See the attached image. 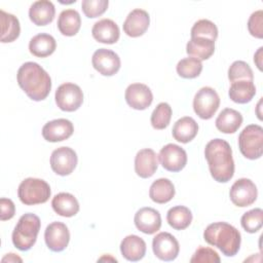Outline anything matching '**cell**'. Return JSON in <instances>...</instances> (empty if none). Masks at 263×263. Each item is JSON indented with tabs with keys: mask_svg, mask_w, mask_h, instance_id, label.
Returning <instances> with one entry per match:
<instances>
[{
	"mask_svg": "<svg viewBox=\"0 0 263 263\" xmlns=\"http://www.w3.org/2000/svg\"><path fill=\"white\" fill-rule=\"evenodd\" d=\"M149 24V13L144 9L136 8L127 14L123 23V31L129 37H140L147 31Z\"/></svg>",
	"mask_w": 263,
	"mask_h": 263,
	"instance_id": "18",
	"label": "cell"
},
{
	"mask_svg": "<svg viewBox=\"0 0 263 263\" xmlns=\"http://www.w3.org/2000/svg\"><path fill=\"white\" fill-rule=\"evenodd\" d=\"M166 220L171 227L176 230L186 229L192 222L191 211L184 205H176L168 210Z\"/></svg>",
	"mask_w": 263,
	"mask_h": 263,
	"instance_id": "32",
	"label": "cell"
},
{
	"mask_svg": "<svg viewBox=\"0 0 263 263\" xmlns=\"http://www.w3.org/2000/svg\"><path fill=\"white\" fill-rule=\"evenodd\" d=\"M49 185L42 179L27 178L18 186L17 195L26 205H34L46 202L50 197Z\"/></svg>",
	"mask_w": 263,
	"mask_h": 263,
	"instance_id": "5",
	"label": "cell"
},
{
	"mask_svg": "<svg viewBox=\"0 0 263 263\" xmlns=\"http://www.w3.org/2000/svg\"><path fill=\"white\" fill-rule=\"evenodd\" d=\"M152 249L154 255L162 261L175 260L180 251L177 238L168 232H159L153 237Z\"/></svg>",
	"mask_w": 263,
	"mask_h": 263,
	"instance_id": "12",
	"label": "cell"
},
{
	"mask_svg": "<svg viewBox=\"0 0 263 263\" xmlns=\"http://www.w3.org/2000/svg\"><path fill=\"white\" fill-rule=\"evenodd\" d=\"M214 51H215V41L208 38L194 37V38H191L186 45V52L190 57L195 58L200 62L211 58Z\"/></svg>",
	"mask_w": 263,
	"mask_h": 263,
	"instance_id": "25",
	"label": "cell"
},
{
	"mask_svg": "<svg viewBox=\"0 0 263 263\" xmlns=\"http://www.w3.org/2000/svg\"><path fill=\"white\" fill-rule=\"evenodd\" d=\"M248 30L256 38L263 37V10H257L251 14L248 21Z\"/></svg>",
	"mask_w": 263,
	"mask_h": 263,
	"instance_id": "40",
	"label": "cell"
},
{
	"mask_svg": "<svg viewBox=\"0 0 263 263\" xmlns=\"http://www.w3.org/2000/svg\"><path fill=\"white\" fill-rule=\"evenodd\" d=\"M1 18V42H12L20 36L21 26L17 17L4 10H0Z\"/></svg>",
	"mask_w": 263,
	"mask_h": 263,
	"instance_id": "31",
	"label": "cell"
},
{
	"mask_svg": "<svg viewBox=\"0 0 263 263\" xmlns=\"http://www.w3.org/2000/svg\"><path fill=\"white\" fill-rule=\"evenodd\" d=\"M93 68L104 76H113L120 69V58L116 52L107 48H99L91 58Z\"/></svg>",
	"mask_w": 263,
	"mask_h": 263,
	"instance_id": "13",
	"label": "cell"
},
{
	"mask_svg": "<svg viewBox=\"0 0 263 263\" xmlns=\"http://www.w3.org/2000/svg\"><path fill=\"white\" fill-rule=\"evenodd\" d=\"M53 211L62 217H73L79 212V203L76 197L68 192H61L51 200Z\"/></svg>",
	"mask_w": 263,
	"mask_h": 263,
	"instance_id": "24",
	"label": "cell"
},
{
	"mask_svg": "<svg viewBox=\"0 0 263 263\" xmlns=\"http://www.w3.org/2000/svg\"><path fill=\"white\" fill-rule=\"evenodd\" d=\"M16 78L20 87L33 101H42L46 99L50 92V76L35 62L23 64L17 71Z\"/></svg>",
	"mask_w": 263,
	"mask_h": 263,
	"instance_id": "2",
	"label": "cell"
},
{
	"mask_svg": "<svg viewBox=\"0 0 263 263\" xmlns=\"http://www.w3.org/2000/svg\"><path fill=\"white\" fill-rule=\"evenodd\" d=\"M201 71H202L201 62L192 57L182 59L177 64V73L179 74V76L186 79H192L199 76Z\"/></svg>",
	"mask_w": 263,
	"mask_h": 263,
	"instance_id": "33",
	"label": "cell"
},
{
	"mask_svg": "<svg viewBox=\"0 0 263 263\" xmlns=\"http://www.w3.org/2000/svg\"><path fill=\"white\" fill-rule=\"evenodd\" d=\"M1 261L2 262H6V261L7 262H22L23 260H22V258L17 257L15 254L10 253V254H7L5 257H3Z\"/></svg>",
	"mask_w": 263,
	"mask_h": 263,
	"instance_id": "43",
	"label": "cell"
},
{
	"mask_svg": "<svg viewBox=\"0 0 263 263\" xmlns=\"http://www.w3.org/2000/svg\"><path fill=\"white\" fill-rule=\"evenodd\" d=\"M238 147L241 154L251 160L263 154V128L258 124L246 126L238 136Z\"/></svg>",
	"mask_w": 263,
	"mask_h": 263,
	"instance_id": "6",
	"label": "cell"
},
{
	"mask_svg": "<svg viewBox=\"0 0 263 263\" xmlns=\"http://www.w3.org/2000/svg\"><path fill=\"white\" fill-rule=\"evenodd\" d=\"M241 227L249 233H255L261 229L263 224V211L260 208L245 213L240 219Z\"/></svg>",
	"mask_w": 263,
	"mask_h": 263,
	"instance_id": "35",
	"label": "cell"
},
{
	"mask_svg": "<svg viewBox=\"0 0 263 263\" xmlns=\"http://www.w3.org/2000/svg\"><path fill=\"white\" fill-rule=\"evenodd\" d=\"M158 167V160L156 153L149 148L140 150L135 157V172L136 174L147 179L154 175Z\"/></svg>",
	"mask_w": 263,
	"mask_h": 263,
	"instance_id": "19",
	"label": "cell"
},
{
	"mask_svg": "<svg viewBox=\"0 0 263 263\" xmlns=\"http://www.w3.org/2000/svg\"><path fill=\"white\" fill-rule=\"evenodd\" d=\"M220 261L218 253L206 247H199L190 259L191 263H219Z\"/></svg>",
	"mask_w": 263,
	"mask_h": 263,
	"instance_id": "39",
	"label": "cell"
},
{
	"mask_svg": "<svg viewBox=\"0 0 263 263\" xmlns=\"http://www.w3.org/2000/svg\"><path fill=\"white\" fill-rule=\"evenodd\" d=\"M216 127L223 134H234L242 123V115L231 108L220 112L216 119Z\"/></svg>",
	"mask_w": 263,
	"mask_h": 263,
	"instance_id": "26",
	"label": "cell"
},
{
	"mask_svg": "<svg viewBox=\"0 0 263 263\" xmlns=\"http://www.w3.org/2000/svg\"><path fill=\"white\" fill-rule=\"evenodd\" d=\"M44 239L47 248L52 252L64 251L70 240V232L66 224L52 222L44 231Z\"/></svg>",
	"mask_w": 263,
	"mask_h": 263,
	"instance_id": "14",
	"label": "cell"
},
{
	"mask_svg": "<svg viewBox=\"0 0 263 263\" xmlns=\"http://www.w3.org/2000/svg\"><path fill=\"white\" fill-rule=\"evenodd\" d=\"M55 14V8L51 1H35L29 9V17L36 26H46L50 24Z\"/></svg>",
	"mask_w": 263,
	"mask_h": 263,
	"instance_id": "21",
	"label": "cell"
},
{
	"mask_svg": "<svg viewBox=\"0 0 263 263\" xmlns=\"http://www.w3.org/2000/svg\"><path fill=\"white\" fill-rule=\"evenodd\" d=\"M230 200L239 208L253 204L258 196V190L255 183L247 178L238 179L233 183L229 191Z\"/></svg>",
	"mask_w": 263,
	"mask_h": 263,
	"instance_id": "9",
	"label": "cell"
},
{
	"mask_svg": "<svg viewBox=\"0 0 263 263\" xmlns=\"http://www.w3.org/2000/svg\"><path fill=\"white\" fill-rule=\"evenodd\" d=\"M74 132L73 123L65 118H59L45 123L42 127L44 140L55 143L69 139Z\"/></svg>",
	"mask_w": 263,
	"mask_h": 263,
	"instance_id": "16",
	"label": "cell"
},
{
	"mask_svg": "<svg viewBox=\"0 0 263 263\" xmlns=\"http://www.w3.org/2000/svg\"><path fill=\"white\" fill-rule=\"evenodd\" d=\"M108 4V0H83L81 7L87 17L93 18L102 15L107 10Z\"/></svg>",
	"mask_w": 263,
	"mask_h": 263,
	"instance_id": "38",
	"label": "cell"
},
{
	"mask_svg": "<svg viewBox=\"0 0 263 263\" xmlns=\"http://www.w3.org/2000/svg\"><path fill=\"white\" fill-rule=\"evenodd\" d=\"M203 238L209 245L218 248L226 257L235 256L241 242L239 231L226 222L210 224L203 231Z\"/></svg>",
	"mask_w": 263,
	"mask_h": 263,
	"instance_id": "3",
	"label": "cell"
},
{
	"mask_svg": "<svg viewBox=\"0 0 263 263\" xmlns=\"http://www.w3.org/2000/svg\"><path fill=\"white\" fill-rule=\"evenodd\" d=\"M229 98L237 104H247L256 95V86L253 81L239 80L231 83L228 91Z\"/></svg>",
	"mask_w": 263,
	"mask_h": 263,
	"instance_id": "29",
	"label": "cell"
},
{
	"mask_svg": "<svg viewBox=\"0 0 263 263\" xmlns=\"http://www.w3.org/2000/svg\"><path fill=\"white\" fill-rule=\"evenodd\" d=\"M41 227L38 216L27 213L23 215L12 232V243L20 251H29L36 242Z\"/></svg>",
	"mask_w": 263,
	"mask_h": 263,
	"instance_id": "4",
	"label": "cell"
},
{
	"mask_svg": "<svg viewBox=\"0 0 263 263\" xmlns=\"http://www.w3.org/2000/svg\"><path fill=\"white\" fill-rule=\"evenodd\" d=\"M201 37L216 40L218 37V28L210 20H199L191 28V38Z\"/></svg>",
	"mask_w": 263,
	"mask_h": 263,
	"instance_id": "37",
	"label": "cell"
},
{
	"mask_svg": "<svg viewBox=\"0 0 263 263\" xmlns=\"http://www.w3.org/2000/svg\"><path fill=\"white\" fill-rule=\"evenodd\" d=\"M135 225L141 232L145 234H153L160 229L161 216L159 212L153 208L140 209L134 218Z\"/></svg>",
	"mask_w": 263,
	"mask_h": 263,
	"instance_id": "17",
	"label": "cell"
},
{
	"mask_svg": "<svg viewBox=\"0 0 263 263\" xmlns=\"http://www.w3.org/2000/svg\"><path fill=\"white\" fill-rule=\"evenodd\" d=\"M125 101L129 107L136 110L147 109L153 101L151 89L143 83H133L125 89Z\"/></svg>",
	"mask_w": 263,
	"mask_h": 263,
	"instance_id": "15",
	"label": "cell"
},
{
	"mask_svg": "<svg viewBox=\"0 0 263 263\" xmlns=\"http://www.w3.org/2000/svg\"><path fill=\"white\" fill-rule=\"evenodd\" d=\"M262 58H263V47H259V49L254 55V62L260 71H262V63H263Z\"/></svg>",
	"mask_w": 263,
	"mask_h": 263,
	"instance_id": "42",
	"label": "cell"
},
{
	"mask_svg": "<svg viewBox=\"0 0 263 263\" xmlns=\"http://www.w3.org/2000/svg\"><path fill=\"white\" fill-rule=\"evenodd\" d=\"M204 156L213 179L227 183L234 175V161L229 143L223 139L211 140L204 148Z\"/></svg>",
	"mask_w": 263,
	"mask_h": 263,
	"instance_id": "1",
	"label": "cell"
},
{
	"mask_svg": "<svg viewBox=\"0 0 263 263\" xmlns=\"http://www.w3.org/2000/svg\"><path fill=\"white\" fill-rule=\"evenodd\" d=\"M220 106V98L217 91L210 87H201L194 96L193 110L201 119H211Z\"/></svg>",
	"mask_w": 263,
	"mask_h": 263,
	"instance_id": "7",
	"label": "cell"
},
{
	"mask_svg": "<svg viewBox=\"0 0 263 263\" xmlns=\"http://www.w3.org/2000/svg\"><path fill=\"white\" fill-rule=\"evenodd\" d=\"M172 107L167 103H159L151 114V124L155 129H164L172 118Z\"/></svg>",
	"mask_w": 263,
	"mask_h": 263,
	"instance_id": "34",
	"label": "cell"
},
{
	"mask_svg": "<svg viewBox=\"0 0 263 263\" xmlns=\"http://www.w3.org/2000/svg\"><path fill=\"white\" fill-rule=\"evenodd\" d=\"M58 107L66 112H73L79 109L83 103V92L81 88L71 82L61 84L54 95Z\"/></svg>",
	"mask_w": 263,
	"mask_h": 263,
	"instance_id": "8",
	"label": "cell"
},
{
	"mask_svg": "<svg viewBox=\"0 0 263 263\" xmlns=\"http://www.w3.org/2000/svg\"><path fill=\"white\" fill-rule=\"evenodd\" d=\"M0 209H1V214H0V218L2 221L5 220H9L11 219L14 214H15V206L14 203L11 199L9 198H5L2 197L0 199Z\"/></svg>",
	"mask_w": 263,
	"mask_h": 263,
	"instance_id": "41",
	"label": "cell"
},
{
	"mask_svg": "<svg viewBox=\"0 0 263 263\" xmlns=\"http://www.w3.org/2000/svg\"><path fill=\"white\" fill-rule=\"evenodd\" d=\"M198 132V124L197 122L189 116L182 117L178 119L174 126H173V137L176 141L180 143H188L192 141Z\"/></svg>",
	"mask_w": 263,
	"mask_h": 263,
	"instance_id": "23",
	"label": "cell"
},
{
	"mask_svg": "<svg viewBox=\"0 0 263 263\" xmlns=\"http://www.w3.org/2000/svg\"><path fill=\"white\" fill-rule=\"evenodd\" d=\"M228 79L230 80V82H235L239 80L253 81V70L246 62L235 61L231 64V66L228 69Z\"/></svg>",
	"mask_w": 263,
	"mask_h": 263,
	"instance_id": "36",
	"label": "cell"
},
{
	"mask_svg": "<svg viewBox=\"0 0 263 263\" xmlns=\"http://www.w3.org/2000/svg\"><path fill=\"white\" fill-rule=\"evenodd\" d=\"M81 26V18L75 9L63 10L58 18V29L65 36H74Z\"/></svg>",
	"mask_w": 263,
	"mask_h": 263,
	"instance_id": "30",
	"label": "cell"
},
{
	"mask_svg": "<svg viewBox=\"0 0 263 263\" xmlns=\"http://www.w3.org/2000/svg\"><path fill=\"white\" fill-rule=\"evenodd\" d=\"M149 196L156 203H166L175 196V186L166 178L157 179L150 186Z\"/></svg>",
	"mask_w": 263,
	"mask_h": 263,
	"instance_id": "28",
	"label": "cell"
},
{
	"mask_svg": "<svg viewBox=\"0 0 263 263\" xmlns=\"http://www.w3.org/2000/svg\"><path fill=\"white\" fill-rule=\"evenodd\" d=\"M120 252L121 255L128 261H140L146 254V242L138 235H127L120 243Z\"/></svg>",
	"mask_w": 263,
	"mask_h": 263,
	"instance_id": "22",
	"label": "cell"
},
{
	"mask_svg": "<svg viewBox=\"0 0 263 263\" xmlns=\"http://www.w3.org/2000/svg\"><path fill=\"white\" fill-rule=\"evenodd\" d=\"M57 47L55 39L46 33L35 35L29 43L30 52L37 58H46L53 53Z\"/></svg>",
	"mask_w": 263,
	"mask_h": 263,
	"instance_id": "27",
	"label": "cell"
},
{
	"mask_svg": "<svg viewBox=\"0 0 263 263\" xmlns=\"http://www.w3.org/2000/svg\"><path fill=\"white\" fill-rule=\"evenodd\" d=\"M158 158L162 167L173 173L180 172L187 163L186 151L176 144H167L163 146L159 151Z\"/></svg>",
	"mask_w": 263,
	"mask_h": 263,
	"instance_id": "11",
	"label": "cell"
},
{
	"mask_svg": "<svg viewBox=\"0 0 263 263\" xmlns=\"http://www.w3.org/2000/svg\"><path fill=\"white\" fill-rule=\"evenodd\" d=\"M91 34L98 42L113 44L118 41L120 31L114 21L110 18H103L95 23L91 29Z\"/></svg>",
	"mask_w": 263,
	"mask_h": 263,
	"instance_id": "20",
	"label": "cell"
},
{
	"mask_svg": "<svg viewBox=\"0 0 263 263\" xmlns=\"http://www.w3.org/2000/svg\"><path fill=\"white\" fill-rule=\"evenodd\" d=\"M77 154L70 147H60L52 151L50 156L51 170L59 176L70 175L77 165Z\"/></svg>",
	"mask_w": 263,
	"mask_h": 263,
	"instance_id": "10",
	"label": "cell"
}]
</instances>
